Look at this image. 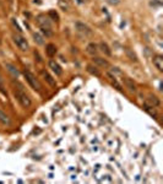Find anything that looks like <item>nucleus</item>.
<instances>
[{
  "mask_svg": "<svg viewBox=\"0 0 163 184\" xmlns=\"http://www.w3.org/2000/svg\"><path fill=\"white\" fill-rule=\"evenodd\" d=\"M15 96H16L17 101L20 102V104H21L22 107H25V108H28V107H31L32 102H31L30 97L27 96V94L23 92L22 87H21V88H18V90H16V91H15Z\"/></svg>",
  "mask_w": 163,
  "mask_h": 184,
  "instance_id": "obj_1",
  "label": "nucleus"
},
{
  "mask_svg": "<svg viewBox=\"0 0 163 184\" xmlns=\"http://www.w3.org/2000/svg\"><path fill=\"white\" fill-rule=\"evenodd\" d=\"M23 75H25V77H26V80H27V82L31 85V87L33 88V90H36V91H39V90H40V84H39V81L36 79V76H35V75H33L31 71L25 70V71H23Z\"/></svg>",
  "mask_w": 163,
  "mask_h": 184,
  "instance_id": "obj_2",
  "label": "nucleus"
},
{
  "mask_svg": "<svg viewBox=\"0 0 163 184\" xmlns=\"http://www.w3.org/2000/svg\"><path fill=\"white\" fill-rule=\"evenodd\" d=\"M13 42H15V44L18 47V49H21L22 52H26V50H28L30 48V45H28V42H27V39L21 36V35H13Z\"/></svg>",
  "mask_w": 163,
  "mask_h": 184,
  "instance_id": "obj_3",
  "label": "nucleus"
},
{
  "mask_svg": "<svg viewBox=\"0 0 163 184\" xmlns=\"http://www.w3.org/2000/svg\"><path fill=\"white\" fill-rule=\"evenodd\" d=\"M75 28H76V31L79 33H81V35H85V36H90L91 33H92L90 27H88L87 25H85V23H82V22H76L75 23Z\"/></svg>",
  "mask_w": 163,
  "mask_h": 184,
  "instance_id": "obj_4",
  "label": "nucleus"
},
{
  "mask_svg": "<svg viewBox=\"0 0 163 184\" xmlns=\"http://www.w3.org/2000/svg\"><path fill=\"white\" fill-rule=\"evenodd\" d=\"M152 61H153V65L156 66V69L162 72L163 71V57L159 55V54H157V55L153 57Z\"/></svg>",
  "mask_w": 163,
  "mask_h": 184,
  "instance_id": "obj_5",
  "label": "nucleus"
},
{
  "mask_svg": "<svg viewBox=\"0 0 163 184\" xmlns=\"http://www.w3.org/2000/svg\"><path fill=\"white\" fill-rule=\"evenodd\" d=\"M40 72V76H42L45 81H47V82H48L50 86H55L57 85V82H55V80H54L53 79V76H52V75L48 72V71H45V70H40L39 71Z\"/></svg>",
  "mask_w": 163,
  "mask_h": 184,
  "instance_id": "obj_6",
  "label": "nucleus"
},
{
  "mask_svg": "<svg viewBox=\"0 0 163 184\" xmlns=\"http://www.w3.org/2000/svg\"><path fill=\"white\" fill-rule=\"evenodd\" d=\"M37 22L40 27H47V28H50V20L48 17H45L44 15H39L37 17Z\"/></svg>",
  "mask_w": 163,
  "mask_h": 184,
  "instance_id": "obj_7",
  "label": "nucleus"
},
{
  "mask_svg": "<svg viewBox=\"0 0 163 184\" xmlns=\"http://www.w3.org/2000/svg\"><path fill=\"white\" fill-rule=\"evenodd\" d=\"M49 67H50V69H52L54 72H55V75H58V76H59V75H62V74H63V69H62V66H60L55 60H50V61H49Z\"/></svg>",
  "mask_w": 163,
  "mask_h": 184,
  "instance_id": "obj_8",
  "label": "nucleus"
},
{
  "mask_svg": "<svg viewBox=\"0 0 163 184\" xmlns=\"http://www.w3.org/2000/svg\"><path fill=\"white\" fill-rule=\"evenodd\" d=\"M0 123H3L4 125H10L11 124V120L9 118V115L4 113L3 111H0Z\"/></svg>",
  "mask_w": 163,
  "mask_h": 184,
  "instance_id": "obj_9",
  "label": "nucleus"
},
{
  "mask_svg": "<svg viewBox=\"0 0 163 184\" xmlns=\"http://www.w3.org/2000/svg\"><path fill=\"white\" fill-rule=\"evenodd\" d=\"M87 53H90L91 55H96L98 53V45L96 43H90L87 45Z\"/></svg>",
  "mask_w": 163,
  "mask_h": 184,
  "instance_id": "obj_10",
  "label": "nucleus"
},
{
  "mask_svg": "<svg viewBox=\"0 0 163 184\" xmlns=\"http://www.w3.org/2000/svg\"><path fill=\"white\" fill-rule=\"evenodd\" d=\"M124 82H125V86L130 90L131 92H135L136 91V86H135V84H134V81L131 80V79H129V77H125L124 79Z\"/></svg>",
  "mask_w": 163,
  "mask_h": 184,
  "instance_id": "obj_11",
  "label": "nucleus"
},
{
  "mask_svg": "<svg viewBox=\"0 0 163 184\" xmlns=\"http://www.w3.org/2000/svg\"><path fill=\"white\" fill-rule=\"evenodd\" d=\"M99 48H101V50H102V53H104L107 57H109V55H112V52H111V49H109V47H108V44L107 43H104V42H102V43H99Z\"/></svg>",
  "mask_w": 163,
  "mask_h": 184,
  "instance_id": "obj_12",
  "label": "nucleus"
},
{
  "mask_svg": "<svg viewBox=\"0 0 163 184\" xmlns=\"http://www.w3.org/2000/svg\"><path fill=\"white\" fill-rule=\"evenodd\" d=\"M147 103L150 104V107H157L158 104H159V99L156 97V96H148V98H147Z\"/></svg>",
  "mask_w": 163,
  "mask_h": 184,
  "instance_id": "obj_13",
  "label": "nucleus"
},
{
  "mask_svg": "<svg viewBox=\"0 0 163 184\" xmlns=\"http://www.w3.org/2000/svg\"><path fill=\"white\" fill-rule=\"evenodd\" d=\"M6 69H8V71L12 75V76H15V77H18V75H20V72H18V70L16 69L15 66H13L12 64H6Z\"/></svg>",
  "mask_w": 163,
  "mask_h": 184,
  "instance_id": "obj_14",
  "label": "nucleus"
},
{
  "mask_svg": "<svg viewBox=\"0 0 163 184\" xmlns=\"http://www.w3.org/2000/svg\"><path fill=\"white\" fill-rule=\"evenodd\" d=\"M58 6L63 11H67L70 9V5H69V1H67V0H58Z\"/></svg>",
  "mask_w": 163,
  "mask_h": 184,
  "instance_id": "obj_15",
  "label": "nucleus"
},
{
  "mask_svg": "<svg viewBox=\"0 0 163 184\" xmlns=\"http://www.w3.org/2000/svg\"><path fill=\"white\" fill-rule=\"evenodd\" d=\"M55 53H57V48H55V45L52 44V43L47 45V54H48L49 57L55 55Z\"/></svg>",
  "mask_w": 163,
  "mask_h": 184,
  "instance_id": "obj_16",
  "label": "nucleus"
},
{
  "mask_svg": "<svg viewBox=\"0 0 163 184\" xmlns=\"http://www.w3.org/2000/svg\"><path fill=\"white\" fill-rule=\"evenodd\" d=\"M93 63L94 64H98L101 66H109V64H108V61L104 60V59H102V58H93Z\"/></svg>",
  "mask_w": 163,
  "mask_h": 184,
  "instance_id": "obj_17",
  "label": "nucleus"
},
{
  "mask_svg": "<svg viewBox=\"0 0 163 184\" xmlns=\"http://www.w3.org/2000/svg\"><path fill=\"white\" fill-rule=\"evenodd\" d=\"M33 38H35V42L37 43V44H43L44 43V38H43V36L40 35V33H38V32H36V33H33Z\"/></svg>",
  "mask_w": 163,
  "mask_h": 184,
  "instance_id": "obj_18",
  "label": "nucleus"
},
{
  "mask_svg": "<svg viewBox=\"0 0 163 184\" xmlns=\"http://www.w3.org/2000/svg\"><path fill=\"white\" fill-rule=\"evenodd\" d=\"M87 70H88V71H90L91 74H93V75H96V76H99V75H101V74H99V71H98V70L96 69V67H93L92 65H88V66H87Z\"/></svg>",
  "mask_w": 163,
  "mask_h": 184,
  "instance_id": "obj_19",
  "label": "nucleus"
},
{
  "mask_svg": "<svg viewBox=\"0 0 163 184\" xmlns=\"http://www.w3.org/2000/svg\"><path fill=\"white\" fill-rule=\"evenodd\" d=\"M40 28H42V32L44 33L47 37H50L53 35V32L50 31V28H47V27H40Z\"/></svg>",
  "mask_w": 163,
  "mask_h": 184,
  "instance_id": "obj_20",
  "label": "nucleus"
},
{
  "mask_svg": "<svg viewBox=\"0 0 163 184\" xmlns=\"http://www.w3.org/2000/svg\"><path fill=\"white\" fill-rule=\"evenodd\" d=\"M49 16L53 18V20H55V21H58V18H59V16H58V13L54 11V10H50L49 11Z\"/></svg>",
  "mask_w": 163,
  "mask_h": 184,
  "instance_id": "obj_21",
  "label": "nucleus"
},
{
  "mask_svg": "<svg viewBox=\"0 0 163 184\" xmlns=\"http://www.w3.org/2000/svg\"><path fill=\"white\" fill-rule=\"evenodd\" d=\"M126 53H128V55L130 57V59H131V60H135V61L137 60V59H136V55H135L134 53H131V50H130V49H126Z\"/></svg>",
  "mask_w": 163,
  "mask_h": 184,
  "instance_id": "obj_22",
  "label": "nucleus"
},
{
  "mask_svg": "<svg viewBox=\"0 0 163 184\" xmlns=\"http://www.w3.org/2000/svg\"><path fill=\"white\" fill-rule=\"evenodd\" d=\"M106 1L109 4V5H112V6H115V5H118L121 0H106Z\"/></svg>",
  "mask_w": 163,
  "mask_h": 184,
  "instance_id": "obj_23",
  "label": "nucleus"
},
{
  "mask_svg": "<svg viewBox=\"0 0 163 184\" xmlns=\"http://www.w3.org/2000/svg\"><path fill=\"white\" fill-rule=\"evenodd\" d=\"M76 1H77L79 4H82V3H84V0H76Z\"/></svg>",
  "mask_w": 163,
  "mask_h": 184,
  "instance_id": "obj_24",
  "label": "nucleus"
}]
</instances>
